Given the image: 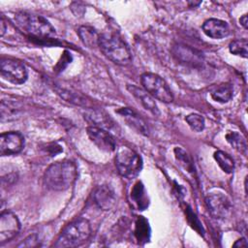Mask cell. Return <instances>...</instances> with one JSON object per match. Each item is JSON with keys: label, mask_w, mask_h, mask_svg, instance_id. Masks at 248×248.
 Returning a JSON list of instances; mask_svg holds the SVG:
<instances>
[{"label": "cell", "mask_w": 248, "mask_h": 248, "mask_svg": "<svg viewBox=\"0 0 248 248\" xmlns=\"http://www.w3.org/2000/svg\"><path fill=\"white\" fill-rule=\"evenodd\" d=\"M78 176L77 165L70 161L64 160L51 164L45 171L44 183L51 191H65L69 189Z\"/></svg>", "instance_id": "1"}, {"label": "cell", "mask_w": 248, "mask_h": 248, "mask_svg": "<svg viewBox=\"0 0 248 248\" xmlns=\"http://www.w3.org/2000/svg\"><path fill=\"white\" fill-rule=\"evenodd\" d=\"M17 28L31 39L53 40L56 35L54 27L44 16L27 12H19L15 16Z\"/></svg>", "instance_id": "2"}, {"label": "cell", "mask_w": 248, "mask_h": 248, "mask_svg": "<svg viewBox=\"0 0 248 248\" xmlns=\"http://www.w3.org/2000/svg\"><path fill=\"white\" fill-rule=\"evenodd\" d=\"M98 46L103 54L116 65H127L132 59L129 46L114 33H101L99 36Z\"/></svg>", "instance_id": "3"}, {"label": "cell", "mask_w": 248, "mask_h": 248, "mask_svg": "<svg viewBox=\"0 0 248 248\" xmlns=\"http://www.w3.org/2000/svg\"><path fill=\"white\" fill-rule=\"evenodd\" d=\"M91 234V226L84 218L77 219L68 224L60 232L54 247H77L83 244Z\"/></svg>", "instance_id": "4"}, {"label": "cell", "mask_w": 248, "mask_h": 248, "mask_svg": "<svg viewBox=\"0 0 248 248\" xmlns=\"http://www.w3.org/2000/svg\"><path fill=\"white\" fill-rule=\"evenodd\" d=\"M115 166L121 176L133 179L140 174L142 169V160L137 152L127 146H122L117 150Z\"/></svg>", "instance_id": "5"}, {"label": "cell", "mask_w": 248, "mask_h": 248, "mask_svg": "<svg viewBox=\"0 0 248 248\" xmlns=\"http://www.w3.org/2000/svg\"><path fill=\"white\" fill-rule=\"evenodd\" d=\"M143 89L154 99L163 103H171L173 95L168 83L160 76L153 73H143L140 77Z\"/></svg>", "instance_id": "6"}, {"label": "cell", "mask_w": 248, "mask_h": 248, "mask_svg": "<svg viewBox=\"0 0 248 248\" xmlns=\"http://www.w3.org/2000/svg\"><path fill=\"white\" fill-rule=\"evenodd\" d=\"M0 73L4 79L14 84H22L28 78V72L25 65L13 58H1Z\"/></svg>", "instance_id": "7"}, {"label": "cell", "mask_w": 248, "mask_h": 248, "mask_svg": "<svg viewBox=\"0 0 248 248\" xmlns=\"http://www.w3.org/2000/svg\"><path fill=\"white\" fill-rule=\"evenodd\" d=\"M205 203L210 214L216 219H225L232 211V203L223 193H211L205 198Z\"/></svg>", "instance_id": "8"}, {"label": "cell", "mask_w": 248, "mask_h": 248, "mask_svg": "<svg viewBox=\"0 0 248 248\" xmlns=\"http://www.w3.org/2000/svg\"><path fill=\"white\" fill-rule=\"evenodd\" d=\"M20 230V222L12 211H2L0 215V244L14 238Z\"/></svg>", "instance_id": "9"}, {"label": "cell", "mask_w": 248, "mask_h": 248, "mask_svg": "<svg viewBox=\"0 0 248 248\" xmlns=\"http://www.w3.org/2000/svg\"><path fill=\"white\" fill-rule=\"evenodd\" d=\"M24 147V137L21 133L10 131L0 135V154L10 156L18 154Z\"/></svg>", "instance_id": "10"}, {"label": "cell", "mask_w": 248, "mask_h": 248, "mask_svg": "<svg viewBox=\"0 0 248 248\" xmlns=\"http://www.w3.org/2000/svg\"><path fill=\"white\" fill-rule=\"evenodd\" d=\"M87 135L99 149L106 152H112L115 150V138L108 132V130L95 126H88Z\"/></svg>", "instance_id": "11"}, {"label": "cell", "mask_w": 248, "mask_h": 248, "mask_svg": "<svg viewBox=\"0 0 248 248\" xmlns=\"http://www.w3.org/2000/svg\"><path fill=\"white\" fill-rule=\"evenodd\" d=\"M171 51L173 55L177 58V60L184 64L193 67H200L203 64L202 53L200 50L193 48L189 46L178 44L172 46Z\"/></svg>", "instance_id": "12"}, {"label": "cell", "mask_w": 248, "mask_h": 248, "mask_svg": "<svg viewBox=\"0 0 248 248\" xmlns=\"http://www.w3.org/2000/svg\"><path fill=\"white\" fill-rule=\"evenodd\" d=\"M117 113L120 114L125 120V122L131 128L137 131V133L141 134L143 136L149 135V128L146 122L134 109L130 108H121L117 110Z\"/></svg>", "instance_id": "13"}, {"label": "cell", "mask_w": 248, "mask_h": 248, "mask_svg": "<svg viewBox=\"0 0 248 248\" xmlns=\"http://www.w3.org/2000/svg\"><path fill=\"white\" fill-rule=\"evenodd\" d=\"M93 199L96 205L103 210L111 209L116 202L114 190L107 184L99 186L94 191Z\"/></svg>", "instance_id": "14"}, {"label": "cell", "mask_w": 248, "mask_h": 248, "mask_svg": "<svg viewBox=\"0 0 248 248\" xmlns=\"http://www.w3.org/2000/svg\"><path fill=\"white\" fill-rule=\"evenodd\" d=\"M202 31L204 34L212 39H223L230 34L229 24L218 18H209L202 23Z\"/></svg>", "instance_id": "15"}, {"label": "cell", "mask_w": 248, "mask_h": 248, "mask_svg": "<svg viewBox=\"0 0 248 248\" xmlns=\"http://www.w3.org/2000/svg\"><path fill=\"white\" fill-rule=\"evenodd\" d=\"M127 89L146 110H148L155 116L160 115V110L155 103V99L150 94H148L143 88H140L134 84H128Z\"/></svg>", "instance_id": "16"}, {"label": "cell", "mask_w": 248, "mask_h": 248, "mask_svg": "<svg viewBox=\"0 0 248 248\" xmlns=\"http://www.w3.org/2000/svg\"><path fill=\"white\" fill-rule=\"evenodd\" d=\"M54 90L56 91V93L66 102L74 104L76 106H79V107H85V108H91L92 107V103L83 95H81L80 93L78 92H74L72 90L69 89H65L59 86L54 87Z\"/></svg>", "instance_id": "17"}, {"label": "cell", "mask_w": 248, "mask_h": 248, "mask_svg": "<svg viewBox=\"0 0 248 248\" xmlns=\"http://www.w3.org/2000/svg\"><path fill=\"white\" fill-rule=\"evenodd\" d=\"M84 119L90 124L89 126L100 127L106 130L110 129L114 124L108 115L99 110H91L84 113Z\"/></svg>", "instance_id": "18"}, {"label": "cell", "mask_w": 248, "mask_h": 248, "mask_svg": "<svg viewBox=\"0 0 248 248\" xmlns=\"http://www.w3.org/2000/svg\"><path fill=\"white\" fill-rule=\"evenodd\" d=\"M78 34L81 42L88 47L98 46L100 34L91 26L83 25L78 29Z\"/></svg>", "instance_id": "19"}, {"label": "cell", "mask_w": 248, "mask_h": 248, "mask_svg": "<svg viewBox=\"0 0 248 248\" xmlns=\"http://www.w3.org/2000/svg\"><path fill=\"white\" fill-rule=\"evenodd\" d=\"M233 89L231 84H220L211 91V97L218 103H227L232 98Z\"/></svg>", "instance_id": "20"}, {"label": "cell", "mask_w": 248, "mask_h": 248, "mask_svg": "<svg viewBox=\"0 0 248 248\" xmlns=\"http://www.w3.org/2000/svg\"><path fill=\"white\" fill-rule=\"evenodd\" d=\"M215 161L219 165V167L223 170V171L227 173H232L234 170V161L233 159L226 152L222 150H217L213 155Z\"/></svg>", "instance_id": "21"}, {"label": "cell", "mask_w": 248, "mask_h": 248, "mask_svg": "<svg viewBox=\"0 0 248 248\" xmlns=\"http://www.w3.org/2000/svg\"><path fill=\"white\" fill-rule=\"evenodd\" d=\"M229 49L230 52L243 57V58H247L248 56V42L246 39H236L233 40L230 43L229 45Z\"/></svg>", "instance_id": "22"}, {"label": "cell", "mask_w": 248, "mask_h": 248, "mask_svg": "<svg viewBox=\"0 0 248 248\" xmlns=\"http://www.w3.org/2000/svg\"><path fill=\"white\" fill-rule=\"evenodd\" d=\"M226 139L228 140V142L237 151L246 154V150H247V145H246V141L245 139L237 132H230L226 135Z\"/></svg>", "instance_id": "23"}, {"label": "cell", "mask_w": 248, "mask_h": 248, "mask_svg": "<svg viewBox=\"0 0 248 248\" xmlns=\"http://www.w3.org/2000/svg\"><path fill=\"white\" fill-rule=\"evenodd\" d=\"M174 155H175V158L176 160L178 161V163L185 169L187 170L188 171H193V163H192V160L189 156V154L184 151L182 148H179V147H176L174 149Z\"/></svg>", "instance_id": "24"}, {"label": "cell", "mask_w": 248, "mask_h": 248, "mask_svg": "<svg viewBox=\"0 0 248 248\" xmlns=\"http://www.w3.org/2000/svg\"><path fill=\"white\" fill-rule=\"evenodd\" d=\"M185 120L189 127L195 132H202L204 129V118L201 114L191 113L186 116Z\"/></svg>", "instance_id": "25"}, {"label": "cell", "mask_w": 248, "mask_h": 248, "mask_svg": "<svg viewBox=\"0 0 248 248\" xmlns=\"http://www.w3.org/2000/svg\"><path fill=\"white\" fill-rule=\"evenodd\" d=\"M40 240L36 233H32L28 235L21 243L17 245V247H37L40 246Z\"/></svg>", "instance_id": "26"}, {"label": "cell", "mask_w": 248, "mask_h": 248, "mask_svg": "<svg viewBox=\"0 0 248 248\" xmlns=\"http://www.w3.org/2000/svg\"><path fill=\"white\" fill-rule=\"evenodd\" d=\"M247 241H246V239L245 238H240V239H238V240H236L234 243H233V247H247Z\"/></svg>", "instance_id": "27"}, {"label": "cell", "mask_w": 248, "mask_h": 248, "mask_svg": "<svg viewBox=\"0 0 248 248\" xmlns=\"http://www.w3.org/2000/svg\"><path fill=\"white\" fill-rule=\"evenodd\" d=\"M0 31H1V36L3 37L5 32H6V23H5V19L3 17V16H1V19H0Z\"/></svg>", "instance_id": "28"}, {"label": "cell", "mask_w": 248, "mask_h": 248, "mask_svg": "<svg viewBox=\"0 0 248 248\" xmlns=\"http://www.w3.org/2000/svg\"><path fill=\"white\" fill-rule=\"evenodd\" d=\"M239 22L240 24L243 26L244 29H247L248 28V25H247V15H243L240 18H239Z\"/></svg>", "instance_id": "29"}]
</instances>
